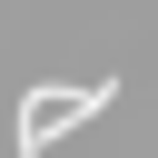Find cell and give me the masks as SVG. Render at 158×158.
<instances>
[{
    "label": "cell",
    "mask_w": 158,
    "mask_h": 158,
    "mask_svg": "<svg viewBox=\"0 0 158 158\" xmlns=\"http://www.w3.org/2000/svg\"><path fill=\"white\" fill-rule=\"evenodd\" d=\"M59 128H79V118H69V89H30V99H20V158H49Z\"/></svg>",
    "instance_id": "1"
},
{
    "label": "cell",
    "mask_w": 158,
    "mask_h": 158,
    "mask_svg": "<svg viewBox=\"0 0 158 158\" xmlns=\"http://www.w3.org/2000/svg\"><path fill=\"white\" fill-rule=\"evenodd\" d=\"M99 109H118V79H89V89H69V118H79V128H89Z\"/></svg>",
    "instance_id": "2"
}]
</instances>
